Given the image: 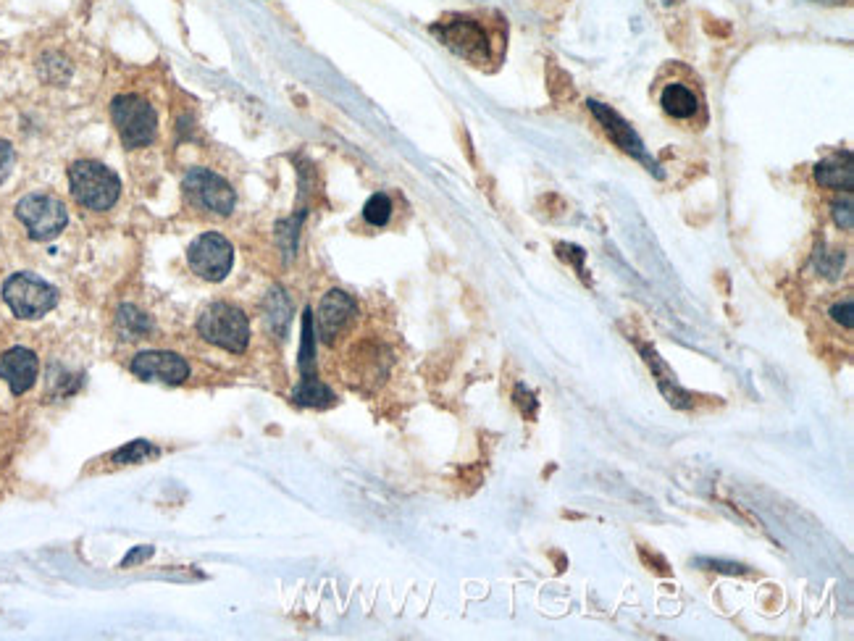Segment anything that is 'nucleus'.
<instances>
[{"label":"nucleus","mask_w":854,"mask_h":641,"mask_svg":"<svg viewBox=\"0 0 854 641\" xmlns=\"http://www.w3.org/2000/svg\"><path fill=\"white\" fill-rule=\"evenodd\" d=\"M652 98L657 100L665 119L678 127L699 132L707 127L710 111H707L705 87L692 69L684 64H668L652 82Z\"/></svg>","instance_id":"1"},{"label":"nucleus","mask_w":854,"mask_h":641,"mask_svg":"<svg viewBox=\"0 0 854 641\" xmlns=\"http://www.w3.org/2000/svg\"><path fill=\"white\" fill-rule=\"evenodd\" d=\"M431 32L450 48L455 56L466 58L473 66L500 64L505 53V29L489 27L484 19L468 14H455L431 27Z\"/></svg>","instance_id":"2"},{"label":"nucleus","mask_w":854,"mask_h":641,"mask_svg":"<svg viewBox=\"0 0 854 641\" xmlns=\"http://www.w3.org/2000/svg\"><path fill=\"white\" fill-rule=\"evenodd\" d=\"M71 195L90 211H108L119 200L121 182L111 169L95 161H79L69 169Z\"/></svg>","instance_id":"3"},{"label":"nucleus","mask_w":854,"mask_h":641,"mask_svg":"<svg viewBox=\"0 0 854 641\" xmlns=\"http://www.w3.org/2000/svg\"><path fill=\"white\" fill-rule=\"evenodd\" d=\"M198 329L211 345L221 347L226 353H245L250 342L248 316L240 308L226 303H216L203 310Z\"/></svg>","instance_id":"4"},{"label":"nucleus","mask_w":854,"mask_h":641,"mask_svg":"<svg viewBox=\"0 0 854 641\" xmlns=\"http://www.w3.org/2000/svg\"><path fill=\"white\" fill-rule=\"evenodd\" d=\"M111 116L116 129H119L121 142L129 150L145 148L156 137L158 116L148 100L137 98V95H119L113 100Z\"/></svg>","instance_id":"5"},{"label":"nucleus","mask_w":854,"mask_h":641,"mask_svg":"<svg viewBox=\"0 0 854 641\" xmlns=\"http://www.w3.org/2000/svg\"><path fill=\"white\" fill-rule=\"evenodd\" d=\"M3 300L14 316L40 318L56 308L58 292L35 274H14L3 284Z\"/></svg>","instance_id":"6"},{"label":"nucleus","mask_w":854,"mask_h":641,"mask_svg":"<svg viewBox=\"0 0 854 641\" xmlns=\"http://www.w3.org/2000/svg\"><path fill=\"white\" fill-rule=\"evenodd\" d=\"M16 216L27 226L29 237L37 242H48L58 237L69 221L66 205L53 195H27L16 205Z\"/></svg>","instance_id":"7"},{"label":"nucleus","mask_w":854,"mask_h":641,"mask_svg":"<svg viewBox=\"0 0 854 641\" xmlns=\"http://www.w3.org/2000/svg\"><path fill=\"white\" fill-rule=\"evenodd\" d=\"M182 187H184V195L192 200V205H198V208H203V211L216 213V216H229L234 203H237L232 184L208 169L187 171V174H184Z\"/></svg>","instance_id":"8"},{"label":"nucleus","mask_w":854,"mask_h":641,"mask_svg":"<svg viewBox=\"0 0 854 641\" xmlns=\"http://www.w3.org/2000/svg\"><path fill=\"white\" fill-rule=\"evenodd\" d=\"M190 268L205 282H221L232 271L234 250L224 234L205 232L187 250Z\"/></svg>","instance_id":"9"},{"label":"nucleus","mask_w":854,"mask_h":641,"mask_svg":"<svg viewBox=\"0 0 854 641\" xmlns=\"http://www.w3.org/2000/svg\"><path fill=\"white\" fill-rule=\"evenodd\" d=\"M355 316H358V308H355L353 297L345 295L342 289L326 292L321 305H318V316H316L318 337L324 339L326 345H332V342H337V339L350 329Z\"/></svg>","instance_id":"10"},{"label":"nucleus","mask_w":854,"mask_h":641,"mask_svg":"<svg viewBox=\"0 0 854 641\" xmlns=\"http://www.w3.org/2000/svg\"><path fill=\"white\" fill-rule=\"evenodd\" d=\"M589 108H592V113L597 116V121H600L602 129L607 132V137H610V140H613L615 145L623 150V153L634 155L636 161H644L647 166H650V169H655V161H652L650 155H647L642 140L636 137L634 129H631L629 124H626V121L618 116V113L610 111V108L602 106V103H594V100L589 103Z\"/></svg>","instance_id":"11"},{"label":"nucleus","mask_w":854,"mask_h":641,"mask_svg":"<svg viewBox=\"0 0 854 641\" xmlns=\"http://www.w3.org/2000/svg\"><path fill=\"white\" fill-rule=\"evenodd\" d=\"M132 374L145 381L182 384L187 374H190V368L174 353H140L132 360Z\"/></svg>","instance_id":"12"},{"label":"nucleus","mask_w":854,"mask_h":641,"mask_svg":"<svg viewBox=\"0 0 854 641\" xmlns=\"http://www.w3.org/2000/svg\"><path fill=\"white\" fill-rule=\"evenodd\" d=\"M0 379L6 381L14 395H24L37 379V358L27 347H11L0 358Z\"/></svg>","instance_id":"13"},{"label":"nucleus","mask_w":854,"mask_h":641,"mask_svg":"<svg viewBox=\"0 0 854 641\" xmlns=\"http://www.w3.org/2000/svg\"><path fill=\"white\" fill-rule=\"evenodd\" d=\"M815 182L828 190H847L854 187V163L852 153H836L815 166Z\"/></svg>","instance_id":"14"},{"label":"nucleus","mask_w":854,"mask_h":641,"mask_svg":"<svg viewBox=\"0 0 854 641\" xmlns=\"http://www.w3.org/2000/svg\"><path fill=\"white\" fill-rule=\"evenodd\" d=\"M295 402L308 405V408H326L334 402V395L332 389L324 387L316 376H305L303 384L295 389Z\"/></svg>","instance_id":"15"},{"label":"nucleus","mask_w":854,"mask_h":641,"mask_svg":"<svg viewBox=\"0 0 854 641\" xmlns=\"http://www.w3.org/2000/svg\"><path fill=\"white\" fill-rule=\"evenodd\" d=\"M116 321H119V332L124 339H140L153 329L150 318L145 316V313H140L137 308H132V305L119 308V318H116Z\"/></svg>","instance_id":"16"},{"label":"nucleus","mask_w":854,"mask_h":641,"mask_svg":"<svg viewBox=\"0 0 854 641\" xmlns=\"http://www.w3.org/2000/svg\"><path fill=\"white\" fill-rule=\"evenodd\" d=\"M363 216H366L368 224L384 226L389 221V216H392V200H389L384 192H376V195L368 198L366 208H363Z\"/></svg>","instance_id":"17"},{"label":"nucleus","mask_w":854,"mask_h":641,"mask_svg":"<svg viewBox=\"0 0 854 641\" xmlns=\"http://www.w3.org/2000/svg\"><path fill=\"white\" fill-rule=\"evenodd\" d=\"M150 455H158L156 447H150L148 442H132L127 444V447H121V450L113 455V460H116V463H142V460L150 458Z\"/></svg>","instance_id":"18"},{"label":"nucleus","mask_w":854,"mask_h":641,"mask_svg":"<svg viewBox=\"0 0 854 641\" xmlns=\"http://www.w3.org/2000/svg\"><path fill=\"white\" fill-rule=\"evenodd\" d=\"M269 321L271 324H274V329L279 334H282V329L284 326H287V321H290V303H287V297L282 295V292H279V289H276L274 295H271V300H269Z\"/></svg>","instance_id":"19"},{"label":"nucleus","mask_w":854,"mask_h":641,"mask_svg":"<svg viewBox=\"0 0 854 641\" xmlns=\"http://www.w3.org/2000/svg\"><path fill=\"white\" fill-rule=\"evenodd\" d=\"M833 213V224L844 229V232H852L854 226V211H852V192H847L844 198H839L831 205Z\"/></svg>","instance_id":"20"},{"label":"nucleus","mask_w":854,"mask_h":641,"mask_svg":"<svg viewBox=\"0 0 854 641\" xmlns=\"http://www.w3.org/2000/svg\"><path fill=\"white\" fill-rule=\"evenodd\" d=\"M831 318L839 326H844L847 332H852V326H854V300H852V295H847L844 300H839V303L833 305Z\"/></svg>","instance_id":"21"},{"label":"nucleus","mask_w":854,"mask_h":641,"mask_svg":"<svg viewBox=\"0 0 854 641\" xmlns=\"http://www.w3.org/2000/svg\"><path fill=\"white\" fill-rule=\"evenodd\" d=\"M11 169H14V148L0 140V184L6 182Z\"/></svg>","instance_id":"22"},{"label":"nucleus","mask_w":854,"mask_h":641,"mask_svg":"<svg viewBox=\"0 0 854 641\" xmlns=\"http://www.w3.org/2000/svg\"><path fill=\"white\" fill-rule=\"evenodd\" d=\"M150 555H153V550H150V547H145V550H142V552L135 550V552H132V555L127 557V560H124V565H132V563H135V560H145V557H150Z\"/></svg>","instance_id":"23"},{"label":"nucleus","mask_w":854,"mask_h":641,"mask_svg":"<svg viewBox=\"0 0 854 641\" xmlns=\"http://www.w3.org/2000/svg\"><path fill=\"white\" fill-rule=\"evenodd\" d=\"M663 3H673V0H663Z\"/></svg>","instance_id":"24"}]
</instances>
